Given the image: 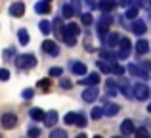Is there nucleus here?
<instances>
[{"instance_id":"f257e3e1","label":"nucleus","mask_w":151,"mask_h":138,"mask_svg":"<svg viewBox=\"0 0 151 138\" xmlns=\"http://www.w3.org/2000/svg\"><path fill=\"white\" fill-rule=\"evenodd\" d=\"M15 64L23 69H29V67H35V65H37V58H35L33 54H23V56H19L17 60H15Z\"/></svg>"},{"instance_id":"f03ea898","label":"nucleus","mask_w":151,"mask_h":138,"mask_svg":"<svg viewBox=\"0 0 151 138\" xmlns=\"http://www.w3.org/2000/svg\"><path fill=\"white\" fill-rule=\"evenodd\" d=\"M0 125H2L4 129H14L15 125H17V115L15 113H4L2 117H0Z\"/></svg>"},{"instance_id":"7ed1b4c3","label":"nucleus","mask_w":151,"mask_h":138,"mask_svg":"<svg viewBox=\"0 0 151 138\" xmlns=\"http://www.w3.org/2000/svg\"><path fill=\"white\" fill-rule=\"evenodd\" d=\"M23 12H25V6H23V2H15V4H12L10 14L14 15V17H21Z\"/></svg>"},{"instance_id":"20e7f679","label":"nucleus","mask_w":151,"mask_h":138,"mask_svg":"<svg viewBox=\"0 0 151 138\" xmlns=\"http://www.w3.org/2000/svg\"><path fill=\"white\" fill-rule=\"evenodd\" d=\"M42 50H44L46 54H50V56H58V46H55V42H52V40H46L44 44H42Z\"/></svg>"},{"instance_id":"39448f33","label":"nucleus","mask_w":151,"mask_h":138,"mask_svg":"<svg viewBox=\"0 0 151 138\" xmlns=\"http://www.w3.org/2000/svg\"><path fill=\"white\" fill-rule=\"evenodd\" d=\"M96 96H98V90L96 88H88V90H84V94H82V98H84L86 102H94V100H96Z\"/></svg>"},{"instance_id":"423d86ee","label":"nucleus","mask_w":151,"mask_h":138,"mask_svg":"<svg viewBox=\"0 0 151 138\" xmlns=\"http://www.w3.org/2000/svg\"><path fill=\"white\" fill-rule=\"evenodd\" d=\"M44 121H46V125H48V127H54L55 121H58V113H55V111H50L48 115H44Z\"/></svg>"},{"instance_id":"0eeeda50","label":"nucleus","mask_w":151,"mask_h":138,"mask_svg":"<svg viewBox=\"0 0 151 138\" xmlns=\"http://www.w3.org/2000/svg\"><path fill=\"white\" fill-rule=\"evenodd\" d=\"M31 117L40 121V119H44V111H40V109H31Z\"/></svg>"},{"instance_id":"6e6552de","label":"nucleus","mask_w":151,"mask_h":138,"mask_svg":"<svg viewBox=\"0 0 151 138\" xmlns=\"http://www.w3.org/2000/svg\"><path fill=\"white\" fill-rule=\"evenodd\" d=\"M73 73L82 75V73H86V67H84L82 64H73Z\"/></svg>"},{"instance_id":"1a4fd4ad","label":"nucleus","mask_w":151,"mask_h":138,"mask_svg":"<svg viewBox=\"0 0 151 138\" xmlns=\"http://www.w3.org/2000/svg\"><path fill=\"white\" fill-rule=\"evenodd\" d=\"M37 12H40V14H48V12H50V4L48 2L38 4V6H37Z\"/></svg>"},{"instance_id":"9d476101","label":"nucleus","mask_w":151,"mask_h":138,"mask_svg":"<svg viewBox=\"0 0 151 138\" xmlns=\"http://www.w3.org/2000/svg\"><path fill=\"white\" fill-rule=\"evenodd\" d=\"M77 113H69V115H65V123L67 125H77Z\"/></svg>"},{"instance_id":"9b49d317","label":"nucleus","mask_w":151,"mask_h":138,"mask_svg":"<svg viewBox=\"0 0 151 138\" xmlns=\"http://www.w3.org/2000/svg\"><path fill=\"white\" fill-rule=\"evenodd\" d=\"M17 33H19V40H21V44H27V42H29V35H27V31L21 29V31H17Z\"/></svg>"},{"instance_id":"f8f14e48","label":"nucleus","mask_w":151,"mask_h":138,"mask_svg":"<svg viewBox=\"0 0 151 138\" xmlns=\"http://www.w3.org/2000/svg\"><path fill=\"white\" fill-rule=\"evenodd\" d=\"M40 31H42L44 35H48L50 31H52V25H50L48 21H40Z\"/></svg>"},{"instance_id":"ddd939ff","label":"nucleus","mask_w":151,"mask_h":138,"mask_svg":"<svg viewBox=\"0 0 151 138\" xmlns=\"http://www.w3.org/2000/svg\"><path fill=\"white\" fill-rule=\"evenodd\" d=\"M121 129H122V132H132V129H134L132 127V121H124Z\"/></svg>"},{"instance_id":"4468645a","label":"nucleus","mask_w":151,"mask_h":138,"mask_svg":"<svg viewBox=\"0 0 151 138\" xmlns=\"http://www.w3.org/2000/svg\"><path fill=\"white\" fill-rule=\"evenodd\" d=\"M10 79V71L8 69H0V81H8Z\"/></svg>"},{"instance_id":"2eb2a0df","label":"nucleus","mask_w":151,"mask_h":138,"mask_svg":"<svg viewBox=\"0 0 151 138\" xmlns=\"http://www.w3.org/2000/svg\"><path fill=\"white\" fill-rule=\"evenodd\" d=\"M50 138H65V132H63V131H54Z\"/></svg>"},{"instance_id":"dca6fc26","label":"nucleus","mask_w":151,"mask_h":138,"mask_svg":"<svg viewBox=\"0 0 151 138\" xmlns=\"http://www.w3.org/2000/svg\"><path fill=\"white\" fill-rule=\"evenodd\" d=\"M61 14H65V17H71V14H73V12H71L69 6H63L61 8Z\"/></svg>"},{"instance_id":"f3484780","label":"nucleus","mask_w":151,"mask_h":138,"mask_svg":"<svg viewBox=\"0 0 151 138\" xmlns=\"http://www.w3.org/2000/svg\"><path fill=\"white\" fill-rule=\"evenodd\" d=\"M147 50V44L145 42H138V52H145Z\"/></svg>"},{"instance_id":"a211bd4d","label":"nucleus","mask_w":151,"mask_h":138,"mask_svg":"<svg viewBox=\"0 0 151 138\" xmlns=\"http://www.w3.org/2000/svg\"><path fill=\"white\" fill-rule=\"evenodd\" d=\"M134 29H136V33H138V35L144 33V25H142V23H136V25H134Z\"/></svg>"},{"instance_id":"6ab92c4d","label":"nucleus","mask_w":151,"mask_h":138,"mask_svg":"<svg viewBox=\"0 0 151 138\" xmlns=\"http://www.w3.org/2000/svg\"><path fill=\"white\" fill-rule=\"evenodd\" d=\"M61 73H63V69H59V67L50 69V75H54V77H55V75H61Z\"/></svg>"},{"instance_id":"aec40b11","label":"nucleus","mask_w":151,"mask_h":138,"mask_svg":"<svg viewBox=\"0 0 151 138\" xmlns=\"http://www.w3.org/2000/svg\"><path fill=\"white\" fill-rule=\"evenodd\" d=\"M33 90H31V88H27V90H23V98H33Z\"/></svg>"},{"instance_id":"412c9836","label":"nucleus","mask_w":151,"mask_h":138,"mask_svg":"<svg viewBox=\"0 0 151 138\" xmlns=\"http://www.w3.org/2000/svg\"><path fill=\"white\" fill-rule=\"evenodd\" d=\"M38 86H40V88H48V86H50V81H40V82H38Z\"/></svg>"},{"instance_id":"4be33fe9","label":"nucleus","mask_w":151,"mask_h":138,"mask_svg":"<svg viewBox=\"0 0 151 138\" xmlns=\"http://www.w3.org/2000/svg\"><path fill=\"white\" fill-rule=\"evenodd\" d=\"M38 134H40V132H38V129H31V131H29V136L31 138H33V136H38Z\"/></svg>"},{"instance_id":"5701e85b","label":"nucleus","mask_w":151,"mask_h":138,"mask_svg":"<svg viewBox=\"0 0 151 138\" xmlns=\"http://www.w3.org/2000/svg\"><path fill=\"white\" fill-rule=\"evenodd\" d=\"M100 115H101V109H94V111H92V117H94V119H98Z\"/></svg>"},{"instance_id":"b1692460","label":"nucleus","mask_w":151,"mask_h":138,"mask_svg":"<svg viewBox=\"0 0 151 138\" xmlns=\"http://www.w3.org/2000/svg\"><path fill=\"white\" fill-rule=\"evenodd\" d=\"M82 21H84V23H90V21H92V17H90V15H88V14H86V15H84V17H82Z\"/></svg>"},{"instance_id":"393cba45","label":"nucleus","mask_w":151,"mask_h":138,"mask_svg":"<svg viewBox=\"0 0 151 138\" xmlns=\"http://www.w3.org/2000/svg\"><path fill=\"white\" fill-rule=\"evenodd\" d=\"M61 86H65V88H69V86H71V82H69V81H61Z\"/></svg>"},{"instance_id":"a878e982","label":"nucleus","mask_w":151,"mask_h":138,"mask_svg":"<svg viewBox=\"0 0 151 138\" xmlns=\"http://www.w3.org/2000/svg\"><path fill=\"white\" fill-rule=\"evenodd\" d=\"M94 138H101V136H94Z\"/></svg>"},{"instance_id":"bb28decb","label":"nucleus","mask_w":151,"mask_h":138,"mask_svg":"<svg viewBox=\"0 0 151 138\" xmlns=\"http://www.w3.org/2000/svg\"><path fill=\"white\" fill-rule=\"evenodd\" d=\"M115 138H119V136H115Z\"/></svg>"},{"instance_id":"cd10ccee","label":"nucleus","mask_w":151,"mask_h":138,"mask_svg":"<svg viewBox=\"0 0 151 138\" xmlns=\"http://www.w3.org/2000/svg\"><path fill=\"white\" fill-rule=\"evenodd\" d=\"M46 2H48V0H46Z\"/></svg>"}]
</instances>
